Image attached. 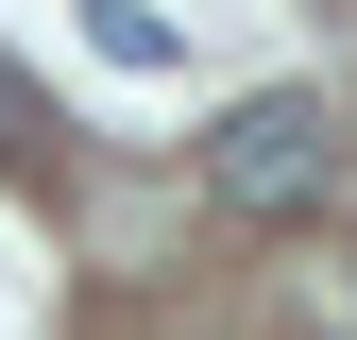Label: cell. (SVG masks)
<instances>
[{"label": "cell", "mask_w": 357, "mask_h": 340, "mask_svg": "<svg viewBox=\"0 0 357 340\" xmlns=\"http://www.w3.org/2000/svg\"><path fill=\"white\" fill-rule=\"evenodd\" d=\"M85 34H102L119 68H170V17H153V0H85Z\"/></svg>", "instance_id": "obj_2"}, {"label": "cell", "mask_w": 357, "mask_h": 340, "mask_svg": "<svg viewBox=\"0 0 357 340\" xmlns=\"http://www.w3.org/2000/svg\"><path fill=\"white\" fill-rule=\"evenodd\" d=\"M34 137H52V102H34V85L0 68V153H34Z\"/></svg>", "instance_id": "obj_3"}, {"label": "cell", "mask_w": 357, "mask_h": 340, "mask_svg": "<svg viewBox=\"0 0 357 340\" xmlns=\"http://www.w3.org/2000/svg\"><path fill=\"white\" fill-rule=\"evenodd\" d=\"M324 187H340V137H324V102H306V85L204 119V204H221V222H306Z\"/></svg>", "instance_id": "obj_1"}]
</instances>
